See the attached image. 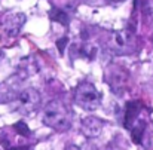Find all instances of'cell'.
<instances>
[{"label": "cell", "mask_w": 153, "mask_h": 150, "mask_svg": "<svg viewBox=\"0 0 153 150\" xmlns=\"http://www.w3.org/2000/svg\"><path fill=\"white\" fill-rule=\"evenodd\" d=\"M42 120L46 126L52 128L56 132H65L67 129H70L71 123H73V117L71 113L68 111V108L65 107L64 102L58 100L51 101L42 114Z\"/></svg>", "instance_id": "cell-1"}, {"label": "cell", "mask_w": 153, "mask_h": 150, "mask_svg": "<svg viewBox=\"0 0 153 150\" xmlns=\"http://www.w3.org/2000/svg\"><path fill=\"white\" fill-rule=\"evenodd\" d=\"M102 95L91 82H82L74 89V102L88 111H94L101 105Z\"/></svg>", "instance_id": "cell-2"}, {"label": "cell", "mask_w": 153, "mask_h": 150, "mask_svg": "<svg viewBox=\"0 0 153 150\" xmlns=\"http://www.w3.org/2000/svg\"><path fill=\"white\" fill-rule=\"evenodd\" d=\"M15 108L22 114L33 113L40 105V94L34 88H25L15 95Z\"/></svg>", "instance_id": "cell-3"}, {"label": "cell", "mask_w": 153, "mask_h": 150, "mask_svg": "<svg viewBox=\"0 0 153 150\" xmlns=\"http://www.w3.org/2000/svg\"><path fill=\"white\" fill-rule=\"evenodd\" d=\"M102 126H104V123L101 119H98L95 116H86L82 119L80 131L88 138H97L102 132Z\"/></svg>", "instance_id": "cell-4"}, {"label": "cell", "mask_w": 153, "mask_h": 150, "mask_svg": "<svg viewBox=\"0 0 153 150\" xmlns=\"http://www.w3.org/2000/svg\"><path fill=\"white\" fill-rule=\"evenodd\" d=\"M132 43H134L132 42V36L128 31H117V33L113 34L111 45L117 52H122V53L129 52L132 49Z\"/></svg>", "instance_id": "cell-5"}, {"label": "cell", "mask_w": 153, "mask_h": 150, "mask_svg": "<svg viewBox=\"0 0 153 150\" xmlns=\"http://www.w3.org/2000/svg\"><path fill=\"white\" fill-rule=\"evenodd\" d=\"M25 22V15L24 13H10L4 18V22H3V27H4V31L9 34V36H15L21 27L24 25Z\"/></svg>", "instance_id": "cell-6"}, {"label": "cell", "mask_w": 153, "mask_h": 150, "mask_svg": "<svg viewBox=\"0 0 153 150\" xmlns=\"http://www.w3.org/2000/svg\"><path fill=\"white\" fill-rule=\"evenodd\" d=\"M141 108V104L138 101H132V102H128L126 105V111H125V126L126 128H131V123H134L138 111Z\"/></svg>", "instance_id": "cell-7"}, {"label": "cell", "mask_w": 153, "mask_h": 150, "mask_svg": "<svg viewBox=\"0 0 153 150\" xmlns=\"http://www.w3.org/2000/svg\"><path fill=\"white\" fill-rule=\"evenodd\" d=\"M144 129H146V123L144 122H138L137 125H132V128H131V132H132V140H134V143H141V137H143V134H144Z\"/></svg>", "instance_id": "cell-8"}, {"label": "cell", "mask_w": 153, "mask_h": 150, "mask_svg": "<svg viewBox=\"0 0 153 150\" xmlns=\"http://www.w3.org/2000/svg\"><path fill=\"white\" fill-rule=\"evenodd\" d=\"M13 129H15L19 135H22V137H27V135L30 134V129H28V126H27L24 122H16V123L13 125Z\"/></svg>", "instance_id": "cell-9"}, {"label": "cell", "mask_w": 153, "mask_h": 150, "mask_svg": "<svg viewBox=\"0 0 153 150\" xmlns=\"http://www.w3.org/2000/svg\"><path fill=\"white\" fill-rule=\"evenodd\" d=\"M51 16H52V19L53 21H58V22H62V24H67V15L64 13V12H61V10H52L51 12Z\"/></svg>", "instance_id": "cell-10"}, {"label": "cell", "mask_w": 153, "mask_h": 150, "mask_svg": "<svg viewBox=\"0 0 153 150\" xmlns=\"http://www.w3.org/2000/svg\"><path fill=\"white\" fill-rule=\"evenodd\" d=\"M65 45H67V37H62V39H58V40H56V46H58V50H59V52H64Z\"/></svg>", "instance_id": "cell-11"}, {"label": "cell", "mask_w": 153, "mask_h": 150, "mask_svg": "<svg viewBox=\"0 0 153 150\" xmlns=\"http://www.w3.org/2000/svg\"><path fill=\"white\" fill-rule=\"evenodd\" d=\"M80 150H98V147L94 146V144H91V143H86V144L82 146V149Z\"/></svg>", "instance_id": "cell-12"}, {"label": "cell", "mask_w": 153, "mask_h": 150, "mask_svg": "<svg viewBox=\"0 0 153 150\" xmlns=\"http://www.w3.org/2000/svg\"><path fill=\"white\" fill-rule=\"evenodd\" d=\"M147 10H149V16L152 18V21H153V1H150V3H149V7H147Z\"/></svg>", "instance_id": "cell-13"}, {"label": "cell", "mask_w": 153, "mask_h": 150, "mask_svg": "<svg viewBox=\"0 0 153 150\" xmlns=\"http://www.w3.org/2000/svg\"><path fill=\"white\" fill-rule=\"evenodd\" d=\"M108 1H122V0H108Z\"/></svg>", "instance_id": "cell-14"}]
</instances>
